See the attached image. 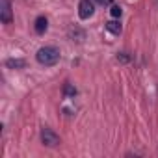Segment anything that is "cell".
Segmentation results:
<instances>
[{"label":"cell","mask_w":158,"mask_h":158,"mask_svg":"<svg viewBox=\"0 0 158 158\" xmlns=\"http://www.w3.org/2000/svg\"><path fill=\"white\" fill-rule=\"evenodd\" d=\"M37 61L45 67H50V65H56L60 61V50L56 47H41L35 54Z\"/></svg>","instance_id":"obj_1"},{"label":"cell","mask_w":158,"mask_h":158,"mask_svg":"<svg viewBox=\"0 0 158 158\" xmlns=\"http://www.w3.org/2000/svg\"><path fill=\"white\" fill-rule=\"evenodd\" d=\"M41 141L47 147H58L60 145V136L54 130H50V128L45 127V128H41Z\"/></svg>","instance_id":"obj_2"},{"label":"cell","mask_w":158,"mask_h":158,"mask_svg":"<svg viewBox=\"0 0 158 158\" xmlns=\"http://www.w3.org/2000/svg\"><path fill=\"white\" fill-rule=\"evenodd\" d=\"M93 13H95V6L91 0H80V4H78V15H80V19H89Z\"/></svg>","instance_id":"obj_3"},{"label":"cell","mask_w":158,"mask_h":158,"mask_svg":"<svg viewBox=\"0 0 158 158\" xmlns=\"http://www.w3.org/2000/svg\"><path fill=\"white\" fill-rule=\"evenodd\" d=\"M0 21L4 24H10L13 21V11H11V2L10 0H2V6H0Z\"/></svg>","instance_id":"obj_4"},{"label":"cell","mask_w":158,"mask_h":158,"mask_svg":"<svg viewBox=\"0 0 158 158\" xmlns=\"http://www.w3.org/2000/svg\"><path fill=\"white\" fill-rule=\"evenodd\" d=\"M47 28H48V21H47V17H43V15H39L37 19H35V23H34V30H35V34H45L47 32Z\"/></svg>","instance_id":"obj_5"},{"label":"cell","mask_w":158,"mask_h":158,"mask_svg":"<svg viewBox=\"0 0 158 158\" xmlns=\"http://www.w3.org/2000/svg\"><path fill=\"white\" fill-rule=\"evenodd\" d=\"M24 65H26V61L21 60V58H10V60H6V67H10V69H24Z\"/></svg>","instance_id":"obj_6"},{"label":"cell","mask_w":158,"mask_h":158,"mask_svg":"<svg viewBox=\"0 0 158 158\" xmlns=\"http://www.w3.org/2000/svg\"><path fill=\"white\" fill-rule=\"evenodd\" d=\"M76 93H78V91H76V88H74L73 84H69V82H65V84H63V95H65L67 99H74V97H76Z\"/></svg>","instance_id":"obj_7"},{"label":"cell","mask_w":158,"mask_h":158,"mask_svg":"<svg viewBox=\"0 0 158 158\" xmlns=\"http://www.w3.org/2000/svg\"><path fill=\"white\" fill-rule=\"evenodd\" d=\"M106 30L112 32V34H115V35H119L123 28H121V24H119L117 21H108V23H106Z\"/></svg>","instance_id":"obj_8"},{"label":"cell","mask_w":158,"mask_h":158,"mask_svg":"<svg viewBox=\"0 0 158 158\" xmlns=\"http://www.w3.org/2000/svg\"><path fill=\"white\" fill-rule=\"evenodd\" d=\"M110 13H112L114 19H119V17L123 15V10H121L119 6H112V8H110Z\"/></svg>","instance_id":"obj_9"},{"label":"cell","mask_w":158,"mask_h":158,"mask_svg":"<svg viewBox=\"0 0 158 158\" xmlns=\"http://www.w3.org/2000/svg\"><path fill=\"white\" fill-rule=\"evenodd\" d=\"M117 61H121V63H128V61H130V56H128L127 52H119V54H117Z\"/></svg>","instance_id":"obj_10"},{"label":"cell","mask_w":158,"mask_h":158,"mask_svg":"<svg viewBox=\"0 0 158 158\" xmlns=\"http://www.w3.org/2000/svg\"><path fill=\"white\" fill-rule=\"evenodd\" d=\"M95 2L101 6H112V0H95Z\"/></svg>","instance_id":"obj_11"}]
</instances>
